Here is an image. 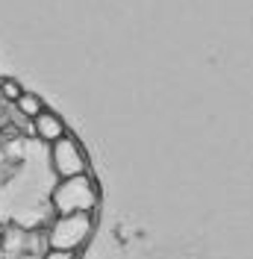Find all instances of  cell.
Wrapping results in <instances>:
<instances>
[{"label":"cell","instance_id":"7a4b0ae2","mask_svg":"<svg viewBox=\"0 0 253 259\" xmlns=\"http://www.w3.org/2000/svg\"><path fill=\"white\" fill-rule=\"evenodd\" d=\"M92 230L95 215H56V221L48 227V250L77 253L92 239Z\"/></svg>","mask_w":253,"mask_h":259},{"label":"cell","instance_id":"ba28073f","mask_svg":"<svg viewBox=\"0 0 253 259\" xmlns=\"http://www.w3.org/2000/svg\"><path fill=\"white\" fill-rule=\"evenodd\" d=\"M0 145H3V130H0Z\"/></svg>","mask_w":253,"mask_h":259},{"label":"cell","instance_id":"3957f363","mask_svg":"<svg viewBox=\"0 0 253 259\" xmlns=\"http://www.w3.org/2000/svg\"><path fill=\"white\" fill-rule=\"evenodd\" d=\"M50 165H53V171H56L59 180L92 174V168H89V153H86V147L79 145L77 136H62L59 142L50 145Z\"/></svg>","mask_w":253,"mask_h":259},{"label":"cell","instance_id":"6da1fadb","mask_svg":"<svg viewBox=\"0 0 253 259\" xmlns=\"http://www.w3.org/2000/svg\"><path fill=\"white\" fill-rule=\"evenodd\" d=\"M100 189L92 174H79V177L59 180L56 189L50 192V206L56 215H95Z\"/></svg>","mask_w":253,"mask_h":259},{"label":"cell","instance_id":"8992f818","mask_svg":"<svg viewBox=\"0 0 253 259\" xmlns=\"http://www.w3.org/2000/svg\"><path fill=\"white\" fill-rule=\"evenodd\" d=\"M0 95L6 97V100H12V103H15L18 97L24 95V89H21V82H18V80H12V77H3V80H0Z\"/></svg>","mask_w":253,"mask_h":259},{"label":"cell","instance_id":"52a82bcc","mask_svg":"<svg viewBox=\"0 0 253 259\" xmlns=\"http://www.w3.org/2000/svg\"><path fill=\"white\" fill-rule=\"evenodd\" d=\"M41 259H77V253H59V250H48Z\"/></svg>","mask_w":253,"mask_h":259},{"label":"cell","instance_id":"5b68a950","mask_svg":"<svg viewBox=\"0 0 253 259\" xmlns=\"http://www.w3.org/2000/svg\"><path fill=\"white\" fill-rule=\"evenodd\" d=\"M15 106H18V112L24 115V118H30V121H32L35 115L45 109V100L35 95V92H27V89H24V95L15 100Z\"/></svg>","mask_w":253,"mask_h":259},{"label":"cell","instance_id":"277c9868","mask_svg":"<svg viewBox=\"0 0 253 259\" xmlns=\"http://www.w3.org/2000/svg\"><path fill=\"white\" fill-rule=\"evenodd\" d=\"M32 133L41 139V142H48V145H53V142H59L62 136H68V124H65V118L59 112H53V109H41V112L32 118Z\"/></svg>","mask_w":253,"mask_h":259}]
</instances>
